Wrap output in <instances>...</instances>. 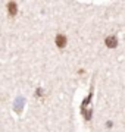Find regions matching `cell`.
<instances>
[{"mask_svg":"<svg viewBox=\"0 0 125 132\" xmlns=\"http://www.w3.org/2000/svg\"><path fill=\"white\" fill-rule=\"evenodd\" d=\"M105 44L109 48H115L116 46H118V37H116V35H109V37L105 40Z\"/></svg>","mask_w":125,"mask_h":132,"instance_id":"obj_1","label":"cell"},{"mask_svg":"<svg viewBox=\"0 0 125 132\" xmlns=\"http://www.w3.org/2000/svg\"><path fill=\"white\" fill-rule=\"evenodd\" d=\"M54 41H56V46H58L59 48H63L65 46H66V37H65L63 34H58Z\"/></svg>","mask_w":125,"mask_h":132,"instance_id":"obj_2","label":"cell"},{"mask_svg":"<svg viewBox=\"0 0 125 132\" xmlns=\"http://www.w3.org/2000/svg\"><path fill=\"white\" fill-rule=\"evenodd\" d=\"M7 12H9L10 16H16V13H18V6H16L15 2H9L7 3Z\"/></svg>","mask_w":125,"mask_h":132,"instance_id":"obj_3","label":"cell"}]
</instances>
